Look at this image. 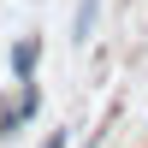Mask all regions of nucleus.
<instances>
[{
	"mask_svg": "<svg viewBox=\"0 0 148 148\" xmlns=\"http://www.w3.org/2000/svg\"><path fill=\"white\" fill-rule=\"evenodd\" d=\"M36 59H42V42H30V36H24V42L12 47V71H18V77H30V71H36Z\"/></svg>",
	"mask_w": 148,
	"mask_h": 148,
	"instance_id": "f257e3e1",
	"label": "nucleus"
},
{
	"mask_svg": "<svg viewBox=\"0 0 148 148\" xmlns=\"http://www.w3.org/2000/svg\"><path fill=\"white\" fill-rule=\"evenodd\" d=\"M42 148H65V136H59V130H53V136H47V142H42Z\"/></svg>",
	"mask_w": 148,
	"mask_h": 148,
	"instance_id": "7ed1b4c3",
	"label": "nucleus"
},
{
	"mask_svg": "<svg viewBox=\"0 0 148 148\" xmlns=\"http://www.w3.org/2000/svg\"><path fill=\"white\" fill-rule=\"evenodd\" d=\"M95 12H101V0H83V6H77V24H71V30H77V42H89V30H95Z\"/></svg>",
	"mask_w": 148,
	"mask_h": 148,
	"instance_id": "f03ea898",
	"label": "nucleus"
}]
</instances>
